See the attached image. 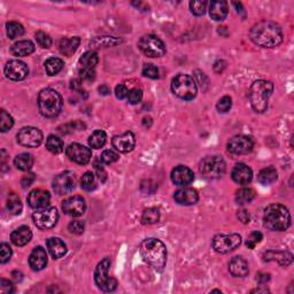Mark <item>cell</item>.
Instances as JSON below:
<instances>
[{
  "label": "cell",
  "mask_w": 294,
  "mask_h": 294,
  "mask_svg": "<svg viewBox=\"0 0 294 294\" xmlns=\"http://www.w3.org/2000/svg\"><path fill=\"white\" fill-rule=\"evenodd\" d=\"M278 178V174L274 167H268L262 169L258 175V181L263 185H271Z\"/></svg>",
  "instance_id": "cell-32"
},
{
  "label": "cell",
  "mask_w": 294,
  "mask_h": 294,
  "mask_svg": "<svg viewBox=\"0 0 294 294\" xmlns=\"http://www.w3.org/2000/svg\"><path fill=\"white\" fill-rule=\"evenodd\" d=\"M264 225L272 231H284L291 225V215L283 204L274 203L266 208L263 214Z\"/></svg>",
  "instance_id": "cell-3"
},
{
  "label": "cell",
  "mask_w": 294,
  "mask_h": 294,
  "mask_svg": "<svg viewBox=\"0 0 294 294\" xmlns=\"http://www.w3.org/2000/svg\"><path fill=\"white\" fill-rule=\"evenodd\" d=\"M112 144L116 151L121 153H129L135 148L136 145L135 135L132 134V132L128 131L120 136H115L113 138Z\"/></svg>",
  "instance_id": "cell-19"
},
{
  "label": "cell",
  "mask_w": 294,
  "mask_h": 294,
  "mask_svg": "<svg viewBox=\"0 0 294 294\" xmlns=\"http://www.w3.org/2000/svg\"><path fill=\"white\" fill-rule=\"evenodd\" d=\"M255 191L250 187H242V189L238 190L236 193V202L238 204H245L249 203L255 198Z\"/></svg>",
  "instance_id": "cell-35"
},
{
  "label": "cell",
  "mask_w": 294,
  "mask_h": 294,
  "mask_svg": "<svg viewBox=\"0 0 294 294\" xmlns=\"http://www.w3.org/2000/svg\"><path fill=\"white\" fill-rule=\"evenodd\" d=\"M6 208L10 214L12 215H19L22 212V202H21V199L19 198V195H16L15 193H12L8 195Z\"/></svg>",
  "instance_id": "cell-34"
},
{
  "label": "cell",
  "mask_w": 294,
  "mask_h": 294,
  "mask_svg": "<svg viewBox=\"0 0 294 294\" xmlns=\"http://www.w3.org/2000/svg\"><path fill=\"white\" fill-rule=\"evenodd\" d=\"M231 106H232V99L229 96H225L223 98H221L219 102H217L216 108L220 113H227L228 110H230V108H231Z\"/></svg>",
  "instance_id": "cell-48"
},
{
  "label": "cell",
  "mask_w": 294,
  "mask_h": 294,
  "mask_svg": "<svg viewBox=\"0 0 294 294\" xmlns=\"http://www.w3.org/2000/svg\"><path fill=\"white\" fill-rule=\"evenodd\" d=\"M97 63H98V54L96 52H93V51H89V52L84 53L82 57L79 58L78 69L79 71L95 70Z\"/></svg>",
  "instance_id": "cell-31"
},
{
  "label": "cell",
  "mask_w": 294,
  "mask_h": 294,
  "mask_svg": "<svg viewBox=\"0 0 294 294\" xmlns=\"http://www.w3.org/2000/svg\"><path fill=\"white\" fill-rule=\"evenodd\" d=\"M110 260L106 258L99 262L95 271L96 285L104 292H113L117 287V280L110 277L108 274Z\"/></svg>",
  "instance_id": "cell-8"
},
{
  "label": "cell",
  "mask_w": 294,
  "mask_h": 294,
  "mask_svg": "<svg viewBox=\"0 0 294 294\" xmlns=\"http://www.w3.org/2000/svg\"><path fill=\"white\" fill-rule=\"evenodd\" d=\"M76 186V177L75 174L66 172L58 175L53 181V190L55 193L63 195L68 194L74 191Z\"/></svg>",
  "instance_id": "cell-15"
},
{
  "label": "cell",
  "mask_w": 294,
  "mask_h": 294,
  "mask_svg": "<svg viewBox=\"0 0 294 294\" xmlns=\"http://www.w3.org/2000/svg\"><path fill=\"white\" fill-rule=\"evenodd\" d=\"M43 138L41 131L32 127L23 128L18 134V143L24 147H38L43 143Z\"/></svg>",
  "instance_id": "cell-12"
},
{
  "label": "cell",
  "mask_w": 294,
  "mask_h": 294,
  "mask_svg": "<svg viewBox=\"0 0 294 294\" xmlns=\"http://www.w3.org/2000/svg\"><path fill=\"white\" fill-rule=\"evenodd\" d=\"M190 8H191V12H192L194 15L201 16L206 13L207 3L206 2H191Z\"/></svg>",
  "instance_id": "cell-47"
},
{
  "label": "cell",
  "mask_w": 294,
  "mask_h": 294,
  "mask_svg": "<svg viewBox=\"0 0 294 294\" xmlns=\"http://www.w3.org/2000/svg\"><path fill=\"white\" fill-rule=\"evenodd\" d=\"M122 40L115 37H97L91 41V45L95 48H107V46H115L120 44Z\"/></svg>",
  "instance_id": "cell-41"
},
{
  "label": "cell",
  "mask_w": 294,
  "mask_h": 294,
  "mask_svg": "<svg viewBox=\"0 0 294 294\" xmlns=\"http://www.w3.org/2000/svg\"><path fill=\"white\" fill-rule=\"evenodd\" d=\"M80 44V38L79 37H70V38H62L59 43V50L63 55L70 57V55L76 52V50L78 49Z\"/></svg>",
  "instance_id": "cell-30"
},
{
  "label": "cell",
  "mask_w": 294,
  "mask_h": 294,
  "mask_svg": "<svg viewBox=\"0 0 294 294\" xmlns=\"http://www.w3.org/2000/svg\"><path fill=\"white\" fill-rule=\"evenodd\" d=\"M257 279H258L259 283L264 284V283H267L268 280L270 279V276H269V274H262V272H260V274L257 277Z\"/></svg>",
  "instance_id": "cell-58"
},
{
  "label": "cell",
  "mask_w": 294,
  "mask_h": 294,
  "mask_svg": "<svg viewBox=\"0 0 294 294\" xmlns=\"http://www.w3.org/2000/svg\"><path fill=\"white\" fill-rule=\"evenodd\" d=\"M46 148L53 154H60L63 151V142L61 138L57 137V136L51 135L50 137L46 139Z\"/></svg>",
  "instance_id": "cell-38"
},
{
  "label": "cell",
  "mask_w": 294,
  "mask_h": 294,
  "mask_svg": "<svg viewBox=\"0 0 294 294\" xmlns=\"http://www.w3.org/2000/svg\"><path fill=\"white\" fill-rule=\"evenodd\" d=\"M63 106L61 96L53 89H44L38 96V108L45 117H55L60 114Z\"/></svg>",
  "instance_id": "cell-5"
},
{
  "label": "cell",
  "mask_w": 294,
  "mask_h": 294,
  "mask_svg": "<svg viewBox=\"0 0 294 294\" xmlns=\"http://www.w3.org/2000/svg\"><path fill=\"white\" fill-rule=\"evenodd\" d=\"M99 91H100V93H102V95H108L109 89L106 87V85H102V87L99 88Z\"/></svg>",
  "instance_id": "cell-59"
},
{
  "label": "cell",
  "mask_w": 294,
  "mask_h": 294,
  "mask_svg": "<svg viewBox=\"0 0 294 294\" xmlns=\"http://www.w3.org/2000/svg\"><path fill=\"white\" fill-rule=\"evenodd\" d=\"M45 70L50 76L58 75L59 72L62 70L63 68V61L59 58H50L45 61Z\"/></svg>",
  "instance_id": "cell-36"
},
{
  "label": "cell",
  "mask_w": 294,
  "mask_h": 294,
  "mask_svg": "<svg viewBox=\"0 0 294 294\" xmlns=\"http://www.w3.org/2000/svg\"><path fill=\"white\" fill-rule=\"evenodd\" d=\"M35 180H36L35 174L29 173L27 175H24L23 178H22V181H21V184H22V187H24V189H27V187L30 186L32 183L35 182Z\"/></svg>",
  "instance_id": "cell-55"
},
{
  "label": "cell",
  "mask_w": 294,
  "mask_h": 294,
  "mask_svg": "<svg viewBox=\"0 0 294 294\" xmlns=\"http://www.w3.org/2000/svg\"><path fill=\"white\" fill-rule=\"evenodd\" d=\"M140 254L145 262L150 264L156 271L163 270L167 263V248L164 244L155 238H150L140 245Z\"/></svg>",
  "instance_id": "cell-2"
},
{
  "label": "cell",
  "mask_w": 294,
  "mask_h": 294,
  "mask_svg": "<svg viewBox=\"0 0 294 294\" xmlns=\"http://www.w3.org/2000/svg\"><path fill=\"white\" fill-rule=\"evenodd\" d=\"M12 253L13 252L11 246L6 244V242H3V244L0 245V262L6 263L8 260H11Z\"/></svg>",
  "instance_id": "cell-49"
},
{
  "label": "cell",
  "mask_w": 294,
  "mask_h": 294,
  "mask_svg": "<svg viewBox=\"0 0 294 294\" xmlns=\"http://www.w3.org/2000/svg\"><path fill=\"white\" fill-rule=\"evenodd\" d=\"M51 201V195L48 191L36 189L32 190L28 195V203L29 206L33 209H43V208H48Z\"/></svg>",
  "instance_id": "cell-18"
},
{
  "label": "cell",
  "mask_w": 294,
  "mask_h": 294,
  "mask_svg": "<svg viewBox=\"0 0 294 294\" xmlns=\"http://www.w3.org/2000/svg\"><path fill=\"white\" fill-rule=\"evenodd\" d=\"M199 169L202 176L207 180H217L224 175L225 170H227V164H225L223 157L219 155L206 156L200 162Z\"/></svg>",
  "instance_id": "cell-7"
},
{
  "label": "cell",
  "mask_w": 294,
  "mask_h": 294,
  "mask_svg": "<svg viewBox=\"0 0 294 294\" xmlns=\"http://www.w3.org/2000/svg\"><path fill=\"white\" fill-rule=\"evenodd\" d=\"M107 142V135L105 131L97 130L89 138V145L92 148H101Z\"/></svg>",
  "instance_id": "cell-37"
},
{
  "label": "cell",
  "mask_w": 294,
  "mask_h": 294,
  "mask_svg": "<svg viewBox=\"0 0 294 294\" xmlns=\"http://www.w3.org/2000/svg\"><path fill=\"white\" fill-rule=\"evenodd\" d=\"M231 176L233 182H236L237 184L246 185L252 181L253 172L252 169L245 163H238L234 165V168L232 169Z\"/></svg>",
  "instance_id": "cell-21"
},
{
  "label": "cell",
  "mask_w": 294,
  "mask_h": 294,
  "mask_svg": "<svg viewBox=\"0 0 294 294\" xmlns=\"http://www.w3.org/2000/svg\"><path fill=\"white\" fill-rule=\"evenodd\" d=\"M241 244V237L238 233L231 234H217L213 239V248L217 253L227 254L232 252Z\"/></svg>",
  "instance_id": "cell-10"
},
{
  "label": "cell",
  "mask_w": 294,
  "mask_h": 294,
  "mask_svg": "<svg viewBox=\"0 0 294 294\" xmlns=\"http://www.w3.org/2000/svg\"><path fill=\"white\" fill-rule=\"evenodd\" d=\"M0 292L3 294H12L14 292V286L10 280L3 278L0 280Z\"/></svg>",
  "instance_id": "cell-53"
},
{
  "label": "cell",
  "mask_w": 294,
  "mask_h": 294,
  "mask_svg": "<svg viewBox=\"0 0 294 294\" xmlns=\"http://www.w3.org/2000/svg\"><path fill=\"white\" fill-rule=\"evenodd\" d=\"M6 31L10 39H15L16 37H20L23 35L24 28L21 23L15 22V21H12V22H8L6 24Z\"/></svg>",
  "instance_id": "cell-40"
},
{
  "label": "cell",
  "mask_w": 294,
  "mask_h": 294,
  "mask_svg": "<svg viewBox=\"0 0 294 294\" xmlns=\"http://www.w3.org/2000/svg\"><path fill=\"white\" fill-rule=\"evenodd\" d=\"M46 246H48L50 254L52 255V258L54 259H60L62 257H65L67 253L66 244L61 239H59V238H50V239L46 241Z\"/></svg>",
  "instance_id": "cell-28"
},
{
  "label": "cell",
  "mask_w": 294,
  "mask_h": 294,
  "mask_svg": "<svg viewBox=\"0 0 294 294\" xmlns=\"http://www.w3.org/2000/svg\"><path fill=\"white\" fill-rule=\"evenodd\" d=\"M262 239H263L262 233L258 232V231H254V232L250 233L248 237H247L246 246L248 247L249 249H253V248H255V246H257L258 244H260V242L262 241Z\"/></svg>",
  "instance_id": "cell-46"
},
{
  "label": "cell",
  "mask_w": 294,
  "mask_h": 294,
  "mask_svg": "<svg viewBox=\"0 0 294 294\" xmlns=\"http://www.w3.org/2000/svg\"><path fill=\"white\" fill-rule=\"evenodd\" d=\"M238 219H239V221L241 223H244V224H247L249 222V220H250V216H249V213L245 211V209H242V211H239L238 212Z\"/></svg>",
  "instance_id": "cell-57"
},
{
  "label": "cell",
  "mask_w": 294,
  "mask_h": 294,
  "mask_svg": "<svg viewBox=\"0 0 294 294\" xmlns=\"http://www.w3.org/2000/svg\"><path fill=\"white\" fill-rule=\"evenodd\" d=\"M174 199L177 203L183 204V206H192V204L198 202L199 194L197 190L185 187V189L176 191L174 194Z\"/></svg>",
  "instance_id": "cell-23"
},
{
  "label": "cell",
  "mask_w": 294,
  "mask_h": 294,
  "mask_svg": "<svg viewBox=\"0 0 294 294\" xmlns=\"http://www.w3.org/2000/svg\"><path fill=\"white\" fill-rule=\"evenodd\" d=\"M254 146L253 139L248 137V136H234L228 143V151L231 154L241 155V154H248L252 152Z\"/></svg>",
  "instance_id": "cell-13"
},
{
  "label": "cell",
  "mask_w": 294,
  "mask_h": 294,
  "mask_svg": "<svg viewBox=\"0 0 294 294\" xmlns=\"http://www.w3.org/2000/svg\"><path fill=\"white\" fill-rule=\"evenodd\" d=\"M115 95L118 98V99H124L129 95V90L125 87L124 84H118L116 88H115Z\"/></svg>",
  "instance_id": "cell-54"
},
{
  "label": "cell",
  "mask_w": 294,
  "mask_h": 294,
  "mask_svg": "<svg viewBox=\"0 0 294 294\" xmlns=\"http://www.w3.org/2000/svg\"><path fill=\"white\" fill-rule=\"evenodd\" d=\"M11 52L15 57H28L35 52V45L31 40H20L12 45Z\"/></svg>",
  "instance_id": "cell-29"
},
{
  "label": "cell",
  "mask_w": 294,
  "mask_h": 294,
  "mask_svg": "<svg viewBox=\"0 0 294 294\" xmlns=\"http://www.w3.org/2000/svg\"><path fill=\"white\" fill-rule=\"evenodd\" d=\"M29 69L23 61L12 60L5 66V75L11 80H22L27 77Z\"/></svg>",
  "instance_id": "cell-17"
},
{
  "label": "cell",
  "mask_w": 294,
  "mask_h": 294,
  "mask_svg": "<svg viewBox=\"0 0 294 294\" xmlns=\"http://www.w3.org/2000/svg\"><path fill=\"white\" fill-rule=\"evenodd\" d=\"M139 50L148 58H160L165 53V46L159 37L154 35H145L138 43Z\"/></svg>",
  "instance_id": "cell-9"
},
{
  "label": "cell",
  "mask_w": 294,
  "mask_h": 294,
  "mask_svg": "<svg viewBox=\"0 0 294 294\" xmlns=\"http://www.w3.org/2000/svg\"><path fill=\"white\" fill-rule=\"evenodd\" d=\"M174 95L183 100H192L197 96V84L189 75H177L172 82Z\"/></svg>",
  "instance_id": "cell-6"
},
{
  "label": "cell",
  "mask_w": 294,
  "mask_h": 294,
  "mask_svg": "<svg viewBox=\"0 0 294 294\" xmlns=\"http://www.w3.org/2000/svg\"><path fill=\"white\" fill-rule=\"evenodd\" d=\"M80 186L85 191H92L96 189V177L95 174H92L91 172L85 173L82 178H80Z\"/></svg>",
  "instance_id": "cell-42"
},
{
  "label": "cell",
  "mask_w": 294,
  "mask_h": 294,
  "mask_svg": "<svg viewBox=\"0 0 294 294\" xmlns=\"http://www.w3.org/2000/svg\"><path fill=\"white\" fill-rule=\"evenodd\" d=\"M84 229L85 225L82 221H72V222H70L69 225H68V230L74 234H82L84 232Z\"/></svg>",
  "instance_id": "cell-52"
},
{
  "label": "cell",
  "mask_w": 294,
  "mask_h": 294,
  "mask_svg": "<svg viewBox=\"0 0 294 294\" xmlns=\"http://www.w3.org/2000/svg\"><path fill=\"white\" fill-rule=\"evenodd\" d=\"M80 78L83 80H88V82H91V80L95 79L96 77V71L95 70H89V71H79Z\"/></svg>",
  "instance_id": "cell-56"
},
{
  "label": "cell",
  "mask_w": 294,
  "mask_h": 294,
  "mask_svg": "<svg viewBox=\"0 0 294 294\" xmlns=\"http://www.w3.org/2000/svg\"><path fill=\"white\" fill-rule=\"evenodd\" d=\"M118 159H120V156H118L117 153L112 151V150L104 151L100 156V161L105 164H110V163L116 162Z\"/></svg>",
  "instance_id": "cell-45"
},
{
  "label": "cell",
  "mask_w": 294,
  "mask_h": 294,
  "mask_svg": "<svg viewBox=\"0 0 294 294\" xmlns=\"http://www.w3.org/2000/svg\"><path fill=\"white\" fill-rule=\"evenodd\" d=\"M13 124H14L13 117L5 109H2V112H0V131L6 132L8 130H11Z\"/></svg>",
  "instance_id": "cell-43"
},
{
  "label": "cell",
  "mask_w": 294,
  "mask_h": 294,
  "mask_svg": "<svg viewBox=\"0 0 294 294\" xmlns=\"http://www.w3.org/2000/svg\"><path fill=\"white\" fill-rule=\"evenodd\" d=\"M274 91V84L269 80L260 79L254 82L249 89L248 97L250 105L257 113H263L268 108L269 98Z\"/></svg>",
  "instance_id": "cell-4"
},
{
  "label": "cell",
  "mask_w": 294,
  "mask_h": 294,
  "mask_svg": "<svg viewBox=\"0 0 294 294\" xmlns=\"http://www.w3.org/2000/svg\"><path fill=\"white\" fill-rule=\"evenodd\" d=\"M15 167L22 172H28L33 165V157L29 153H21L14 159Z\"/></svg>",
  "instance_id": "cell-33"
},
{
  "label": "cell",
  "mask_w": 294,
  "mask_h": 294,
  "mask_svg": "<svg viewBox=\"0 0 294 294\" xmlns=\"http://www.w3.org/2000/svg\"><path fill=\"white\" fill-rule=\"evenodd\" d=\"M143 75L145 77L155 79L159 77V69L153 65H146L143 68Z\"/></svg>",
  "instance_id": "cell-51"
},
{
  "label": "cell",
  "mask_w": 294,
  "mask_h": 294,
  "mask_svg": "<svg viewBox=\"0 0 294 294\" xmlns=\"http://www.w3.org/2000/svg\"><path fill=\"white\" fill-rule=\"evenodd\" d=\"M160 212L157 208H147L145 209L142 216V222L145 225H151L159 222Z\"/></svg>",
  "instance_id": "cell-39"
},
{
  "label": "cell",
  "mask_w": 294,
  "mask_h": 294,
  "mask_svg": "<svg viewBox=\"0 0 294 294\" xmlns=\"http://www.w3.org/2000/svg\"><path fill=\"white\" fill-rule=\"evenodd\" d=\"M31 238H32L31 230L28 227H25V225L14 230L11 234V240L13 244L16 246L27 245L28 242L31 240Z\"/></svg>",
  "instance_id": "cell-26"
},
{
  "label": "cell",
  "mask_w": 294,
  "mask_h": 294,
  "mask_svg": "<svg viewBox=\"0 0 294 294\" xmlns=\"http://www.w3.org/2000/svg\"><path fill=\"white\" fill-rule=\"evenodd\" d=\"M143 99V91L139 90V89H134V90L129 91V95H128V101L131 105H137Z\"/></svg>",
  "instance_id": "cell-50"
},
{
  "label": "cell",
  "mask_w": 294,
  "mask_h": 294,
  "mask_svg": "<svg viewBox=\"0 0 294 294\" xmlns=\"http://www.w3.org/2000/svg\"><path fill=\"white\" fill-rule=\"evenodd\" d=\"M249 37L258 46L272 49L282 44L283 31L282 28L272 21H261L253 25L249 31Z\"/></svg>",
  "instance_id": "cell-1"
},
{
  "label": "cell",
  "mask_w": 294,
  "mask_h": 294,
  "mask_svg": "<svg viewBox=\"0 0 294 294\" xmlns=\"http://www.w3.org/2000/svg\"><path fill=\"white\" fill-rule=\"evenodd\" d=\"M209 13L212 19L215 21H223L228 16L229 6L227 2L219 0V2H213L209 4Z\"/></svg>",
  "instance_id": "cell-27"
},
{
  "label": "cell",
  "mask_w": 294,
  "mask_h": 294,
  "mask_svg": "<svg viewBox=\"0 0 294 294\" xmlns=\"http://www.w3.org/2000/svg\"><path fill=\"white\" fill-rule=\"evenodd\" d=\"M66 154L72 162L78 164H88L90 162L92 156L90 148L85 147L84 145H80L78 143L70 144L69 146L67 147Z\"/></svg>",
  "instance_id": "cell-14"
},
{
  "label": "cell",
  "mask_w": 294,
  "mask_h": 294,
  "mask_svg": "<svg viewBox=\"0 0 294 294\" xmlns=\"http://www.w3.org/2000/svg\"><path fill=\"white\" fill-rule=\"evenodd\" d=\"M62 211L71 217H79L87 211V202L80 195H74L62 202Z\"/></svg>",
  "instance_id": "cell-16"
},
{
  "label": "cell",
  "mask_w": 294,
  "mask_h": 294,
  "mask_svg": "<svg viewBox=\"0 0 294 294\" xmlns=\"http://www.w3.org/2000/svg\"><path fill=\"white\" fill-rule=\"evenodd\" d=\"M59 220V214L57 208L50 207V208H43V209H38L32 214V221L37 228L41 230H49L52 229L55 224H57Z\"/></svg>",
  "instance_id": "cell-11"
},
{
  "label": "cell",
  "mask_w": 294,
  "mask_h": 294,
  "mask_svg": "<svg viewBox=\"0 0 294 294\" xmlns=\"http://www.w3.org/2000/svg\"><path fill=\"white\" fill-rule=\"evenodd\" d=\"M229 271L233 277H246L248 275V263L241 257H234L229 263Z\"/></svg>",
  "instance_id": "cell-25"
},
{
  "label": "cell",
  "mask_w": 294,
  "mask_h": 294,
  "mask_svg": "<svg viewBox=\"0 0 294 294\" xmlns=\"http://www.w3.org/2000/svg\"><path fill=\"white\" fill-rule=\"evenodd\" d=\"M263 258L266 261L278 262L283 267L289 266L293 261V255L287 250H268L263 254Z\"/></svg>",
  "instance_id": "cell-24"
},
{
  "label": "cell",
  "mask_w": 294,
  "mask_h": 294,
  "mask_svg": "<svg viewBox=\"0 0 294 294\" xmlns=\"http://www.w3.org/2000/svg\"><path fill=\"white\" fill-rule=\"evenodd\" d=\"M29 264L33 271H40L48 266V253L43 247L38 246L29 257Z\"/></svg>",
  "instance_id": "cell-22"
},
{
  "label": "cell",
  "mask_w": 294,
  "mask_h": 294,
  "mask_svg": "<svg viewBox=\"0 0 294 294\" xmlns=\"http://www.w3.org/2000/svg\"><path fill=\"white\" fill-rule=\"evenodd\" d=\"M194 180L192 170L185 165H178L172 172V181L175 185L186 186L191 184Z\"/></svg>",
  "instance_id": "cell-20"
},
{
  "label": "cell",
  "mask_w": 294,
  "mask_h": 294,
  "mask_svg": "<svg viewBox=\"0 0 294 294\" xmlns=\"http://www.w3.org/2000/svg\"><path fill=\"white\" fill-rule=\"evenodd\" d=\"M36 40L38 43V45L43 49H50L51 45H52V38L44 31L36 32Z\"/></svg>",
  "instance_id": "cell-44"
}]
</instances>
